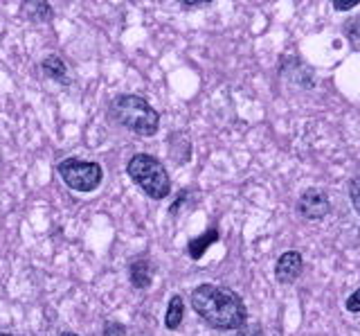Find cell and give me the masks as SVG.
<instances>
[{"instance_id": "cell-1", "label": "cell", "mask_w": 360, "mask_h": 336, "mask_svg": "<svg viewBox=\"0 0 360 336\" xmlns=\"http://www.w3.org/2000/svg\"><path fill=\"white\" fill-rule=\"evenodd\" d=\"M191 309L210 328L221 332L239 330L248 321V311L239 294L221 285H198L191 291Z\"/></svg>"}, {"instance_id": "cell-2", "label": "cell", "mask_w": 360, "mask_h": 336, "mask_svg": "<svg viewBox=\"0 0 360 336\" xmlns=\"http://www.w3.org/2000/svg\"><path fill=\"white\" fill-rule=\"evenodd\" d=\"M110 118L131 133L151 138L160 129L158 111L140 95H120L110 102Z\"/></svg>"}, {"instance_id": "cell-3", "label": "cell", "mask_w": 360, "mask_h": 336, "mask_svg": "<svg viewBox=\"0 0 360 336\" xmlns=\"http://www.w3.org/2000/svg\"><path fill=\"white\" fill-rule=\"evenodd\" d=\"M131 181L138 185L149 199H167L172 192V181L165 170V165L151 154H135L127 165Z\"/></svg>"}, {"instance_id": "cell-4", "label": "cell", "mask_w": 360, "mask_h": 336, "mask_svg": "<svg viewBox=\"0 0 360 336\" xmlns=\"http://www.w3.org/2000/svg\"><path fill=\"white\" fill-rule=\"evenodd\" d=\"M59 176L75 192H95L101 181H104V170L93 161L65 158L59 163Z\"/></svg>"}, {"instance_id": "cell-5", "label": "cell", "mask_w": 360, "mask_h": 336, "mask_svg": "<svg viewBox=\"0 0 360 336\" xmlns=\"http://www.w3.org/2000/svg\"><path fill=\"white\" fill-rule=\"evenodd\" d=\"M297 212H300V217L307 221H320L331 212L329 197H326L324 189L309 187L307 192H302L297 201Z\"/></svg>"}, {"instance_id": "cell-6", "label": "cell", "mask_w": 360, "mask_h": 336, "mask_svg": "<svg viewBox=\"0 0 360 336\" xmlns=\"http://www.w3.org/2000/svg\"><path fill=\"white\" fill-rule=\"evenodd\" d=\"M304 271V257L300 251H286L275 264V278L279 285H292Z\"/></svg>"}, {"instance_id": "cell-7", "label": "cell", "mask_w": 360, "mask_h": 336, "mask_svg": "<svg viewBox=\"0 0 360 336\" xmlns=\"http://www.w3.org/2000/svg\"><path fill=\"white\" fill-rule=\"evenodd\" d=\"M20 14L25 16L30 23H50L54 12L48 0H22Z\"/></svg>"}, {"instance_id": "cell-8", "label": "cell", "mask_w": 360, "mask_h": 336, "mask_svg": "<svg viewBox=\"0 0 360 336\" xmlns=\"http://www.w3.org/2000/svg\"><path fill=\"white\" fill-rule=\"evenodd\" d=\"M129 280L135 289H149L153 282V266L146 257H138L129 266Z\"/></svg>"}, {"instance_id": "cell-9", "label": "cell", "mask_w": 360, "mask_h": 336, "mask_svg": "<svg viewBox=\"0 0 360 336\" xmlns=\"http://www.w3.org/2000/svg\"><path fill=\"white\" fill-rule=\"evenodd\" d=\"M219 242V230L217 228H210L205 230L202 235H198V237H191L189 244H187V253L191 260H200L202 255H205V251L210 249L212 244Z\"/></svg>"}, {"instance_id": "cell-10", "label": "cell", "mask_w": 360, "mask_h": 336, "mask_svg": "<svg viewBox=\"0 0 360 336\" xmlns=\"http://www.w3.org/2000/svg\"><path fill=\"white\" fill-rule=\"evenodd\" d=\"M41 68L45 73V77H50L52 82L56 84H68L70 82V77H68V66L65 61L59 57V54H50V57H45Z\"/></svg>"}, {"instance_id": "cell-11", "label": "cell", "mask_w": 360, "mask_h": 336, "mask_svg": "<svg viewBox=\"0 0 360 336\" xmlns=\"http://www.w3.org/2000/svg\"><path fill=\"white\" fill-rule=\"evenodd\" d=\"M185 318V302L180 296H174L169 300V307H167V313H165V325L167 330H178L180 323Z\"/></svg>"}, {"instance_id": "cell-12", "label": "cell", "mask_w": 360, "mask_h": 336, "mask_svg": "<svg viewBox=\"0 0 360 336\" xmlns=\"http://www.w3.org/2000/svg\"><path fill=\"white\" fill-rule=\"evenodd\" d=\"M349 199H352L354 210L360 215V176H358V178H354V181L349 183Z\"/></svg>"}, {"instance_id": "cell-13", "label": "cell", "mask_w": 360, "mask_h": 336, "mask_svg": "<svg viewBox=\"0 0 360 336\" xmlns=\"http://www.w3.org/2000/svg\"><path fill=\"white\" fill-rule=\"evenodd\" d=\"M345 307H347L349 313H360V289H356L354 294L347 298Z\"/></svg>"}, {"instance_id": "cell-14", "label": "cell", "mask_w": 360, "mask_h": 336, "mask_svg": "<svg viewBox=\"0 0 360 336\" xmlns=\"http://www.w3.org/2000/svg\"><path fill=\"white\" fill-rule=\"evenodd\" d=\"M187 197H189V189H180L178 197H176V201L172 204V208H169V215L176 217V215H178V210H180V206H183L185 201H187Z\"/></svg>"}, {"instance_id": "cell-15", "label": "cell", "mask_w": 360, "mask_h": 336, "mask_svg": "<svg viewBox=\"0 0 360 336\" xmlns=\"http://www.w3.org/2000/svg\"><path fill=\"white\" fill-rule=\"evenodd\" d=\"M104 336H127V328L120 325V323H106Z\"/></svg>"}, {"instance_id": "cell-16", "label": "cell", "mask_w": 360, "mask_h": 336, "mask_svg": "<svg viewBox=\"0 0 360 336\" xmlns=\"http://www.w3.org/2000/svg\"><path fill=\"white\" fill-rule=\"evenodd\" d=\"M347 35L352 41H358L360 39V16L352 18V23L347 25Z\"/></svg>"}, {"instance_id": "cell-17", "label": "cell", "mask_w": 360, "mask_h": 336, "mask_svg": "<svg viewBox=\"0 0 360 336\" xmlns=\"http://www.w3.org/2000/svg\"><path fill=\"white\" fill-rule=\"evenodd\" d=\"M360 0H333V7L338 12H349V9H354Z\"/></svg>"}, {"instance_id": "cell-18", "label": "cell", "mask_w": 360, "mask_h": 336, "mask_svg": "<svg viewBox=\"0 0 360 336\" xmlns=\"http://www.w3.org/2000/svg\"><path fill=\"white\" fill-rule=\"evenodd\" d=\"M234 336H264V332L259 325H252V328H239Z\"/></svg>"}, {"instance_id": "cell-19", "label": "cell", "mask_w": 360, "mask_h": 336, "mask_svg": "<svg viewBox=\"0 0 360 336\" xmlns=\"http://www.w3.org/2000/svg\"><path fill=\"white\" fill-rule=\"evenodd\" d=\"M176 3L185 5V7H198V5H207L212 0H176Z\"/></svg>"}, {"instance_id": "cell-20", "label": "cell", "mask_w": 360, "mask_h": 336, "mask_svg": "<svg viewBox=\"0 0 360 336\" xmlns=\"http://www.w3.org/2000/svg\"><path fill=\"white\" fill-rule=\"evenodd\" d=\"M61 336H79V334H75V332H63Z\"/></svg>"}, {"instance_id": "cell-21", "label": "cell", "mask_w": 360, "mask_h": 336, "mask_svg": "<svg viewBox=\"0 0 360 336\" xmlns=\"http://www.w3.org/2000/svg\"><path fill=\"white\" fill-rule=\"evenodd\" d=\"M0 336H16V334H3V332H0Z\"/></svg>"}]
</instances>
